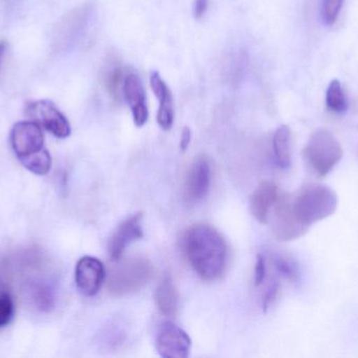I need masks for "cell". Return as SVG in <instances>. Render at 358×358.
<instances>
[{
  "label": "cell",
  "mask_w": 358,
  "mask_h": 358,
  "mask_svg": "<svg viewBox=\"0 0 358 358\" xmlns=\"http://www.w3.org/2000/svg\"><path fill=\"white\" fill-rule=\"evenodd\" d=\"M292 132L287 125L277 128L273 138V156L275 163L282 170H287L292 165Z\"/></svg>",
  "instance_id": "9a60e30c"
},
{
  "label": "cell",
  "mask_w": 358,
  "mask_h": 358,
  "mask_svg": "<svg viewBox=\"0 0 358 358\" xmlns=\"http://www.w3.org/2000/svg\"><path fill=\"white\" fill-rule=\"evenodd\" d=\"M191 347V338L185 330L173 323H165L162 325L155 340V348L162 357H187Z\"/></svg>",
  "instance_id": "52a82bcc"
},
{
  "label": "cell",
  "mask_w": 358,
  "mask_h": 358,
  "mask_svg": "<svg viewBox=\"0 0 358 358\" xmlns=\"http://www.w3.org/2000/svg\"><path fill=\"white\" fill-rule=\"evenodd\" d=\"M326 103H327L328 109L334 113H342L346 111V97H345L342 84L338 80H334L330 83L327 92H326Z\"/></svg>",
  "instance_id": "e0dca14e"
},
{
  "label": "cell",
  "mask_w": 358,
  "mask_h": 358,
  "mask_svg": "<svg viewBox=\"0 0 358 358\" xmlns=\"http://www.w3.org/2000/svg\"><path fill=\"white\" fill-rule=\"evenodd\" d=\"M131 109L134 124L143 128L148 121L149 111L146 103V92L142 80L134 71H128L123 84V101Z\"/></svg>",
  "instance_id": "30bf717a"
},
{
  "label": "cell",
  "mask_w": 358,
  "mask_h": 358,
  "mask_svg": "<svg viewBox=\"0 0 358 358\" xmlns=\"http://www.w3.org/2000/svg\"><path fill=\"white\" fill-rule=\"evenodd\" d=\"M344 0H323L322 2V18L324 23L332 25L336 22Z\"/></svg>",
  "instance_id": "ffe728a7"
},
{
  "label": "cell",
  "mask_w": 358,
  "mask_h": 358,
  "mask_svg": "<svg viewBox=\"0 0 358 358\" xmlns=\"http://www.w3.org/2000/svg\"><path fill=\"white\" fill-rule=\"evenodd\" d=\"M157 309L165 317H174L178 310V294L169 275H166L155 291Z\"/></svg>",
  "instance_id": "5bb4252c"
},
{
  "label": "cell",
  "mask_w": 358,
  "mask_h": 358,
  "mask_svg": "<svg viewBox=\"0 0 358 358\" xmlns=\"http://www.w3.org/2000/svg\"><path fill=\"white\" fill-rule=\"evenodd\" d=\"M192 132L189 128H185L181 132L180 143H179V147L181 151H185L189 147V143H191Z\"/></svg>",
  "instance_id": "d4e9b609"
},
{
  "label": "cell",
  "mask_w": 358,
  "mask_h": 358,
  "mask_svg": "<svg viewBox=\"0 0 358 358\" xmlns=\"http://www.w3.org/2000/svg\"><path fill=\"white\" fill-rule=\"evenodd\" d=\"M143 214H136L126 219L117 226L108 244L110 260L117 262L128 246L143 237Z\"/></svg>",
  "instance_id": "8fae6325"
},
{
  "label": "cell",
  "mask_w": 358,
  "mask_h": 358,
  "mask_svg": "<svg viewBox=\"0 0 358 358\" xmlns=\"http://www.w3.org/2000/svg\"><path fill=\"white\" fill-rule=\"evenodd\" d=\"M279 197L277 185L271 181H263L257 186L250 197V214L261 224H266Z\"/></svg>",
  "instance_id": "7c38bea8"
},
{
  "label": "cell",
  "mask_w": 358,
  "mask_h": 358,
  "mask_svg": "<svg viewBox=\"0 0 358 358\" xmlns=\"http://www.w3.org/2000/svg\"><path fill=\"white\" fill-rule=\"evenodd\" d=\"M212 168L206 156H198L187 170L185 181V199L189 203L201 201L210 187Z\"/></svg>",
  "instance_id": "ba28073f"
},
{
  "label": "cell",
  "mask_w": 358,
  "mask_h": 358,
  "mask_svg": "<svg viewBox=\"0 0 358 358\" xmlns=\"http://www.w3.org/2000/svg\"><path fill=\"white\" fill-rule=\"evenodd\" d=\"M279 290L280 286L278 282H273V283L269 286L268 289L265 292L264 298H263V307H264L265 310L268 309L269 306L275 302L278 294H279Z\"/></svg>",
  "instance_id": "603a6c76"
},
{
  "label": "cell",
  "mask_w": 358,
  "mask_h": 358,
  "mask_svg": "<svg viewBox=\"0 0 358 358\" xmlns=\"http://www.w3.org/2000/svg\"><path fill=\"white\" fill-rule=\"evenodd\" d=\"M273 263L280 277H284L290 283L298 281L300 271H299L298 263L294 258L286 254H275L273 256Z\"/></svg>",
  "instance_id": "2e32d148"
},
{
  "label": "cell",
  "mask_w": 358,
  "mask_h": 358,
  "mask_svg": "<svg viewBox=\"0 0 358 358\" xmlns=\"http://www.w3.org/2000/svg\"><path fill=\"white\" fill-rule=\"evenodd\" d=\"M14 315V303L8 294L0 296V328L6 327Z\"/></svg>",
  "instance_id": "44dd1931"
},
{
  "label": "cell",
  "mask_w": 358,
  "mask_h": 358,
  "mask_svg": "<svg viewBox=\"0 0 358 358\" xmlns=\"http://www.w3.org/2000/svg\"><path fill=\"white\" fill-rule=\"evenodd\" d=\"M21 164L31 174H37V176H45L52 168V157H50L48 149H44L39 155L31 158Z\"/></svg>",
  "instance_id": "ac0fdd59"
},
{
  "label": "cell",
  "mask_w": 358,
  "mask_h": 358,
  "mask_svg": "<svg viewBox=\"0 0 358 358\" xmlns=\"http://www.w3.org/2000/svg\"><path fill=\"white\" fill-rule=\"evenodd\" d=\"M208 8V0H194L193 15L196 19H201Z\"/></svg>",
  "instance_id": "cb8c5ba5"
},
{
  "label": "cell",
  "mask_w": 358,
  "mask_h": 358,
  "mask_svg": "<svg viewBox=\"0 0 358 358\" xmlns=\"http://www.w3.org/2000/svg\"><path fill=\"white\" fill-rule=\"evenodd\" d=\"M6 44L4 41H0V62H1L2 56H3L4 50H6Z\"/></svg>",
  "instance_id": "484cf974"
},
{
  "label": "cell",
  "mask_w": 358,
  "mask_h": 358,
  "mask_svg": "<svg viewBox=\"0 0 358 358\" xmlns=\"http://www.w3.org/2000/svg\"><path fill=\"white\" fill-rule=\"evenodd\" d=\"M153 271L152 264L147 259H128L111 269L108 290L115 296L136 294L150 282Z\"/></svg>",
  "instance_id": "277c9868"
},
{
  "label": "cell",
  "mask_w": 358,
  "mask_h": 358,
  "mask_svg": "<svg viewBox=\"0 0 358 358\" xmlns=\"http://www.w3.org/2000/svg\"><path fill=\"white\" fill-rule=\"evenodd\" d=\"M307 165L319 177L328 176L343 159L344 151L336 137L327 130L313 132L303 151Z\"/></svg>",
  "instance_id": "3957f363"
},
{
  "label": "cell",
  "mask_w": 358,
  "mask_h": 358,
  "mask_svg": "<svg viewBox=\"0 0 358 358\" xmlns=\"http://www.w3.org/2000/svg\"><path fill=\"white\" fill-rule=\"evenodd\" d=\"M179 247L189 266L204 281H215L224 273L227 246L220 233L208 224H194L180 235Z\"/></svg>",
  "instance_id": "7a4b0ae2"
},
{
  "label": "cell",
  "mask_w": 358,
  "mask_h": 358,
  "mask_svg": "<svg viewBox=\"0 0 358 358\" xmlns=\"http://www.w3.org/2000/svg\"><path fill=\"white\" fill-rule=\"evenodd\" d=\"M336 191L323 184H307L296 193L280 195L273 207L271 230L281 242L300 239L315 223L329 218L338 208Z\"/></svg>",
  "instance_id": "6da1fadb"
},
{
  "label": "cell",
  "mask_w": 358,
  "mask_h": 358,
  "mask_svg": "<svg viewBox=\"0 0 358 358\" xmlns=\"http://www.w3.org/2000/svg\"><path fill=\"white\" fill-rule=\"evenodd\" d=\"M150 86L159 102L157 116V123L162 130H171L174 123V104L171 90L159 71L151 73Z\"/></svg>",
  "instance_id": "4fadbf2b"
},
{
  "label": "cell",
  "mask_w": 358,
  "mask_h": 358,
  "mask_svg": "<svg viewBox=\"0 0 358 358\" xmlns=\"http://www.w3.org/2000/svg\"><path fill=\"white\" fill-rule=\"evenodd\" d=\"M266 260L264 256L259 254L257 256L256 266H255V285L261 286L266 279Z\"/></svg>",
  "instance_id": "7402d4cb"
},
{
  "label": "cell",
  "mask_w": 358,
  "mask_h": 358,
  "mask_svg": "<svg viewBox=\"0 0 358 358\" xmlns=\"http://www.w3.org/2000/svg\"><path fill=\"white\" fill-rule=\"evenodd\" d=\"M27 113L33 121L37 122L57 138L65 139L71 136L69 120L52 101H33L27 105Z\"/></svg>",
  "instance_id": "8992f818"
},
{
  "label": "cell",
  "mask_w": 358,
  "mask_h": 358,
  "mask_svg": "<svg viewBox=\"0 0 358 358\" xmlns=\"http://www.w3.org/2000/svg\"><path fill=\"white\" fill-rule=\"evenodd\" d=\"M10 145L21 163L39 155L46 149L41 126L33 120L15 124L10 132Z\"/></svg>",
  "instance_id": "5b68a950"
},
{
  "label": "cell",
  "mask_w": 358,
  "mask_h": 358,
  "mask_svg": "<svg viewBox=\"0 0 358 358\" xmlns=\"http://www.w3.org/2000/svg\"><path fill=\"white\" fill-rule=\"evenodd\" d=\"M105 277L104 265L94 256H83L76 265V285L83 296H96L102 288Z\"/></svg>",
  "instance_id": "9c48e42d"
},
{
  "label": "cell",
  "mask_w": 358,
  "mask_h": 358,
  "mask_svg": "<svg viewBox=\"0 0 358 358\" xmlns=\"http://www.w3.org/2000/svg\"><path fill=\"white\" fill-rule=\"evenodd\" d=\"M128 71L127 67H115L107 78V90L115 100L123 101V84Z\"/></svg>",
  "instance_id": "d6986e66"
}]
</instances>
